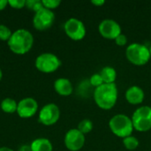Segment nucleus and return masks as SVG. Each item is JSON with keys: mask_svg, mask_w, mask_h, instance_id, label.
<instances>
[{"mask_svg": "<svg viewBox=\"0 0 151 151\" xmlns=\"http://www.w3.org/2000/svg\"><path fill=\"white\" fill-rule=\"evenodd\" d=\"M34 36L30 31L25 28H19L12 34L7 44L13 53L24 55L30 51L34 45Z\"/></svg>", "mask_w": 151, "mask_h": 151, "instance_id": "f257e3e1", "label": "nucleus"}, {"mask_svg": "<svg viewBox=\"0 0 151 151\" xmlns=\"http://www.w3.org/2000/svg\"><path fill=\"white\" fill-rule=\"evenodd\" d=\"M118 88L115 83H104L94 90V100L96 105L103 110L112 109L118 101Z\"/></svg>", "mask_w": 151, "mask_h": 151, "instance_id": "f03ea898", "label": "nucleus"}, {"mask_svg": "<svg viewBox=\"0 0 151 151\" xmlns=\"http://www.w3.org/2000/svg\"><path fill=\"white\" fill-rule=\"evenodd\" d=\"M109 127L113 134L122 139L130 136L134 130L131 118L125 114L113 116L109 121Z\"/></svg>", "mask_w": 151, "mask_h": 151, "instance_id": "7ed1b4c3", "label": "nucleus"}, {"mask_svg": "<svg viewBox=\"0 0 151 151\" xmlns=\"http://www.w3.org/2000/svg\"><path fill=\"white\" fill-rule=\"evenodd\" d=\"M126 57L127 60L134 65H144L151 58L150 49L141 43L134 42L127 46L126 50Z\"/></svg>", "mask_w": 151, "mask_h": 151, "instance_id": "20e7f679", "label": "nucleus"}, {"mask_svg": "<svg viewBox=\"0 0 151 151\" xmlns=\"http://www.w3.org/2000/svg\"><path fill=\"white\" fill-rule=\"evenodd\" d=\"M134 129L138 132H147L151 129V107L148 105L137 108L131 118Z\"/></svg>", "mask_w": 151, "mask_h": 151, "instance_id": "39448f33", "label": "nucleus"}, {"mask_svg": "<svg viewBox=\"0 0 151 151\" xmlns=\"http://www.w3.org/2000/svg\"><path fill=\"white\" fill-rule=\"evenodd\" d=\"M35 67L38 71L43 73H51L57 71L61 65L59 58L50 52H44L37 56L35 62Z\"/></svg>", "mask_w": 151, "mask_h": 151, "instance_id": "423d86ee", "label": "nucleus"}, {"mask_svg": "<svg viewBox=\"0 0 151 151\" xmlns=\"http://www.w3.org/2000/svg\"><path fill=\"white\" fill-rule=\"evenodd\" d=\"M64 30L66 35L73 41L82 40L87 33L84 23L76 18L68 19L64 25Z\"/></svg>", "mask_w": 151, "mask_h": 151, "instance_id": "0eeeda50", "label": "nucleus"}, {"mask_svg": "<svg viewBox=\"0 0 151 151\" xmlns=\"http://www.w3.org/2000/svg\"><path fill=\"white\" fill-rule=\"evenodd\" d=\"M60 118V110L56 104L50 103L42 107L38 114V120L44 126L56 124Z\"/></svg>", "mask_w": 151, "mask_h": 151, "instance_id": "6e6552de", "label": "nucleus"}, {"mask_svg": "<svg viewBox=\"0 0 151 151\" xmlns=\"http://www.w3.org/2000/svg\"><path fill=\"white\" fill-rule=\"evenodd\" d=\"M55 21V14L53 11H50L45 7L42 8L38 12H35L33 18V26L35 29L44 31L49 29Z\"/></svg>", "mask_w": 151, "mask_h": 151, "instance_id": "1a4fd4ad", "label": "nucleus"}, {"mask_svg": "<svg viewBox=\"0 0 151 151\" xmlns=\"http://www.w3.org/2000/svg\"><path fill=\"white\" fill-rule=\"evenodd\" d=\"M98 31L104 38L110 40H115L120 34H122L120 25L111 19L102 20L98 26Z\"/></svg>", "mask_w": 151, "mask_h": 151, "instance_id": "9d476101", "label": "nucleus"}, {"mask_svg": "<svg viewBox=\"0 0 151 151\" xmlns=\"http://www.w3.org/2000/svg\"><path fill=\"white\" fill-rule=\"evenodd\" d=\"M85 140V134L80 132L77 128H73L67 131L64 142L68 150L79 151L83 148Z\"/></svg>", "mask_w": 151, "mask_h": 151, "instance_id": "9b49d317", "label": "nucleus"}, {"mask_svg": "<svg viewBox=\"0 0 151 151\" xmlns=\"http://www.w3.org/2000/svg\"><path fill=\"white\" fill-rule=\"evenodd\" d=\"M38 111V103L33 97H25L18 103L17 114L22 119L33 117Z\"/></svg>", "mask_w": 151, "mask_h": 151, "instance_id": "f8f14e48", "label": "nucleus"}, {"mask_svg": "<svg viewBox=\"0 0 151 151\" xmlns=\"http://www.w3.org/2000/svg\"><path fill=\"white\" fill-rule=\"evenodd\" d=\"M144 97L145 94L143 89L138 86H132L126 91V99L133 105L141 104L144 101Z\"/></svg>", "mask_w": 151, "mask_h": 151, "instance_id": "ddd939ff", "label": "nucleus"}, {"mask_svg": "<svg viewBox=\"0 0 151 151\" xmlns=\"http://www.w3.org/2000/svg\"><path fill=\"white\" fill-rule=\"evenodd\" d=\"M55 91L63 96H68L72 95L73 91V87L72 82L66 78H58L54 82Z\"/></svg>", "mask_w": 151, "mask_h": 151, "instance_id": "4468645a", "label": "nucleus"}, {"mask_svg": "<svg viewBox=\"0 0 151 151\" xmlns=\"http://www.w3.org/2000/svg\"><path fill=\"white\" fill-rule=\"evenodd\" d=\"M30 148L32 151H52L53 145L51 142L47 138H37L35 139L31 144Z\"/></svg>", "mask_w": 151, "mask_h": 151, "instance_id": "2eb2a0df", "label": "nucleus"}, {"mask_svg": "<svg viewBox=\"0 0 151 151\" xmlns=\"http://www.w3.org/2000/svg\"><path fill=\"white\" fill-rule=\"evenodd\" d=\"M99 73L104 81V83H106V84L115 83V81L117 79V72L113 67L104 66L100 71Z\"/></svg>", "mask_w": 151, "mask_h": 151, "instance_id": "dca6fc26", "label": "nucleus"}, {"mask_svg": "<svg viewBox=\"0 0 151 151\" xmlns=\"http://www.w3.org/2000/svg\"><path fill=\"white\" fill-rule=\"evenodd\" d=\"M1 110L8 114H12L14 112H17V107H18V103L11 98V97H6L1 102Z\"/></svg>", "mask_w": 151, "mask_h": 151, "instance_id": "f3484780", "label": "nucleus"}, {"mask_svg": "<svg viewBox=\"0 0 151 151\" xmlns=\"http://www.w3.org/2000/svg\"><path fill=\"white\" fill-rule=\"evenodd\" d=\"M123 144L127 150H134L139 146V140L136 137L130 135V136H127V137L123 139Z\"/></svg>", "mask_w": 151, "mask_h": 151, "instance_id": "a211bd4d", "label": "nucleus"}, {"mask_svg": "<svg viewBox=\"0 0 151 151\" xmlns=\"http://www.w3.org/2000/svg\"><path fill=\"white\" fill-rule=\"evenodd\" d=\"M80 132H81L83 134H87L88 133H90L93 129V122L88 119H85L83 120H81L79 125H78V128H77Z\"/></svg>", "mask_w": 151, "mask_h": 151, "instance_id": "6ab92c4d", "label": "nucleus"}, {"mask_svg": "<svg viewBox=\"0 0 151 151\" xmlns=\"http://www.w3.org/2000/svg\"><path fill=\"white\" fill-rule=\"evenodd\" d=\"M26 7L36 12L42 8H43V5L42 0H26Z\"/></svg>", "mask_w": 151, "mask_h": 151, "instance_id": "aec40b11", "label": "nucleus"}, {"mask_svg": "<svg viewBox=\"0 0 151 151\" xmlns=\"http://www.w3.org/2000/svg\"><path fill=\"white\" fill-rule=\"evenodd\" d=\"M12 32L7 26L4 24H0V40L1 41L8 42L10 37L12 36Z\"/></svg>", "mask_w": 151, "mask_h": 151, "instance_id": "412c9836", "label": "nucleus"}, {"mask_svg": "<svg viewBox=\"0 0 151 151\" xmlns=\"http://www.w3.org/2000/svg\"><path fill=\"white\" fill-rule=\"evenodd\" d=\"M89 83H90V85L92 87H94L95 88H98V87H100L101 85L104 84V81H103L100 73H95V74H93L90 77Z\"/></svg>", "mask_w": 151, "mask_h": 151, "instance_id": "4be33fe9", "label": "nucleus"}, {"mask_svg": "<svg viewBox=\"0 0 151 151\" xmlns=\"http://www.w3.org/2000/svg\"><path fill=\"white\" fill-rule=\"evenodd\" d=\"M42 3L43 7L52 11L60 5L61 1L60 0H42Z\"/></svg>", "mask_w": 151, "mask_h": 151, "instance_id": "5701e85b", "label": "nucleus"}, {"mask_svg": "<svg viewBox=\"0 0 151 151\" xmlns=\"http://www.w3.org/2000/svg\"><path fill=\"white\" fill-rule=\"evenodd\" d=\"M8 5L14 9H22L26 7V0H8Z\"/></svg>", "mask_w": 151, "mask_h": 151, "instance_id": "b1692460", "label": "nucleus"}, {"mask_svg": "<svg viewBox=\"0 0 151 151\" xmlns=\"http://www.w3.org/2000/svg\"><path fill=\"white\" fill-rule=\"evenodd\" d=\"M115 42L119 46H125L127 43V37L124 34H120L115 40Z\"/></svg>", "mask_w": 151, "mask_h": 151, "instance_id": "393cba45", "label": "nucleus"}, {"mask_svg": "<svg viewBox=\"0 0 151 151\" xmlns=\"http://www.w3.org/2000/svg\"><path fill=\"white\" fill-rule=\"evenodd\" d=\"M91 3H92V4H94L96 6H102L105 4V1L104 0H92Z\"/></svg>", "mask_w": 151, "mask_h": 151, "instance_id": "a878e982", "label": "nucleus"}, {"mask_svg": "<svg viewBox=\"0 0 151 151\" xmlns=\"http://www.w3.org/2000/svg\"><path fill=\"white\" fill-rule=\"evenodd\" d=\"M18 151H32L31 150V148H30V145H27V144H24V145H21Z\"/></svg>", "mask_w": 151, "mask_h": 151, "instance_id": "bb28decb", "label": "nucleus"}, {"mask_svg": "<svg viewBox=\"0 0 151 151\" xmlns=\"http://www.w3.org/2000/svg\"><path fill=\"white\" fill-rule=\"evenodd\" d=\"M7 5H8V0H0V11L5 9Z\"/></svg>", "mask_w": 151, "mask_h": 151, "instance_id": "cd10ccee", "label": "nucleus"}, {"mask_svg": "<svg viewBox=\"0 0 151 151\" xmlns=\"http://www.w3.org/2000/svg\"><path fill=\"white\" fill-rule=\"evenodd\" d=\"M0 151H13L9 147H0Z\"/></svg>", "mask_w": 151, "mask_h": 151, "instance_id": "c85d7f7f", "label": "nucleus"}, {"mask_svg": "<svg viewBox=\"0 0 151 151\" xmlns=\"http://www.w3.org/2000/svg\"><path fill=\"white\" fill-rule=\"evenodd\" d=\"M2 78H3V72H2V69L0 68V81L2 80Z\"/></svg>", "mask_w": 151, "mask_h": 151, "instance_id": "c756f323", "label": "nucleus"}, {"mask_svg": "<svg viewBox=\"0 0 151 151\" xmlns=\"http://www.w3.org/2000/svg\"><path fill=\"white\" fill-rule=\"evenodd\" d=\"M149 49H150V56H151V46L149 48Z\"/></svg>", "mask_w": 151, "mask_h": 151, "instance_id": "7c9ffc66", "label": "nucleus"}]
</instances>
